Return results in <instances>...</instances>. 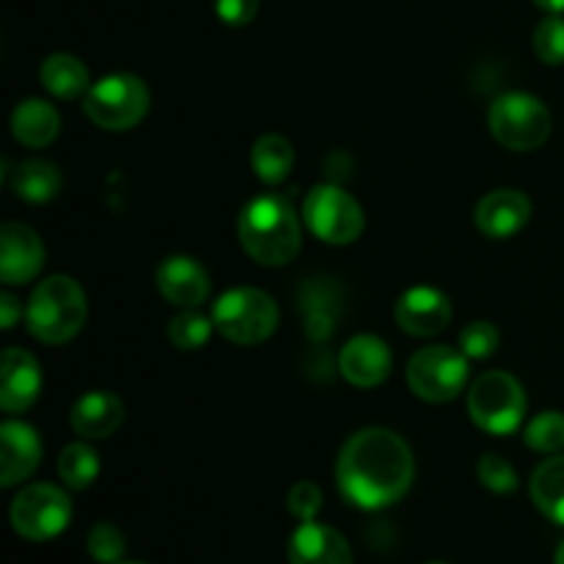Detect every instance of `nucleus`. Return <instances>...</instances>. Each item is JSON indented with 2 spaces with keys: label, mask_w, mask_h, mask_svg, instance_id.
Listing matches in <instances>:
<instances>
[{
  "label": "nucleus",
  "mask_w": 564,
  "mask_h": 564,
  "mask_svg": "<svg viewBox=\"0 0 564 564\" xmlns=\"http://www.w3.org/2000/svg\"><path fill=\"white\" fill-rule=\"evenodd\" d=\"M430 564H446V562H430Z\"/></svg>",
  "instance_id": "nucleus-38"
},
{
  "label": "nucleus",
  "mask_w": 564,
  "mask_h": 564,
  "mask_svg": "<svg viewBox=\"0 0 564 564\" xmlns=\"http://www.w3.org/2000/svg\"><path fill=\"white\" fill-rule=\"evenodd\" d=\"M0 312H3V328H14L17 317L22 314V306L11 292H3V295H0Z\"/></svg>",
  "instance_id": "nucleus-34"
},
{
  "label": "nucleus",
  "mask_w": 564,
  "mask_h": 564,
  "mask_svg": "<svg viewBox=\"0 0 564 564\" xmlns=\"http://www.w3.org/2000/svg\"><path fill=\"white\" fill-rule=\"evenodd\" d=\"M290 564H352V551L345 534L325 523L306 521L286 543Z\"/></svg>",
  "instance_id": "nucleus-18"
},
{
  "label": "nucleus",
  "mask_w": 564,
  "mask_h": 564,
  "mask_svg": "<svg viewBox=\"0 0 564 564\" xmlns=\"http://www.w3.org/2000/svg\"><path fill=\"white\" fill-rule=\"evenodd\" d=\"M339 369L347 383L358 389H375L391 375V350L372 334L352 336L339 352Z\"/></svg>",
  "instance_id": "nucleus-17"
},
{
  "label": "nucleus",
  "mask_w": 564,
  "mask_h": 564,
  "mask_svg": "<svg viewBox=\"0 0 564 564\" xmlns=\"http://www.w3.org/2000/svg\"><path fill=\"white\" fill-rule=\"evenodd\" d=\"M149 110V88L138 75L116 72L91 83L83 97V113L110 132L132 130Z\"/></svg>",
  "instance_id": "nucleus-6"
},
{
  "label": "nucleus",
  "mask_w": 564,
  "mask_h": 564,
  "mask_svg": "<svg viewBox=\"0 0 564 564\" xmlns=\"http://www.w3.org/2000/svg\"><path fill=\"white\" fill-rule=\"evenodd\" d=\"M397 325L411 336H435L452 323V303L435 286H411L394 306Z\"/></svg>",
  "instance_id": "nucleus-12"
},
{
  "label": "nucleus",
  "mask_w": 564,
  "mask_h": 564,
  "mask_svg": "<svg viewBox=\"0 0 564 564\" xmlns=\"http://www.w3.org/2000/svg\"><path fill=\"white\" fill-rule=\"evenodd\" d=\"M72 501L61 488L47 482L28 485L11 501V527L20 538L44 543L69 527Z\"/></svg>",
  "instance_id": "nucleus-10"
},
{
  "label": "nucleus",
  "mask_w": 564,
  "mask_h": 564,
  "mask_svg": "<svg viewBox=\"0 0 564 564\" xmlns=\"http://www.w3.org/2000/svg\"><path fill=\"white\" fill-rule=\"evenodd\" d=\"M474 424L490 435H510L527 419V391L510 372H485L468 391Z\"/></svg>",
  "instance_id": "nucleus-7"
},
{
  "label": "nucleus",
  "mask_w": 564,
  "mask_h": 564,
  "mask_svg": "<svg viewBox=\"0 0 564 564\" xmlns=\"http://www.w3.org/2000/svg\"><path fill=\"white\" fill-rule=\"evenodd\" d=\"M259 0H215V14L226 22V25H248L257 17Z\"/></svg>",
  "instance_id": "nucleus-33"
},
{
  "label": "nucleus",
  "mask_w": 564,
  "mask_h": 564,
  "mask_svg": "<svg viewBox=\"0 0 564 564\" xmlns=\"http://www.w3.org/2000/svg\"><path fill=\"white\" fill-rule=\"evenodd\" d=\"M213 317H204L202 312L196 308H185L182 314H176L174 319L169 323V341L176 347V350H202L204 345L213 336Z\"/></svg>",
  "instance_id": "nucleus-26"
},
{
  "label": "nucleus",
  "mask_w": 564,
  "mask_h": 564,
  "mask_svg": "<svg viewBox=\"0 0 564 564\" xmlns=\"http://www.w3.org/2000/svg\"><path fill=\"white\" fill-rule=\"evenodd\" d=\"M154 284L160 295L180 308H198L209 297V275L202 262L185 253L163 259L154 270Z\"/></svg>",
  "instance_id": "nucleus-11"
},
{
  "label": "nucleus",
  "mask_w": 564,
  "mask_h": 564,
  "mask_svg": "<svg viewBox=\"0 0 564 564\" xmlns=\"http://www.w3.org/2000/svg\"><path fill=\"white\" fill-rule=\"evenodd\" d=\"M9 185L22 202L44 204L58 196L64 176H61L58 165L50 163V160H25L11 171Z\"/></svg>",
  "instance_id": "nucleus-22"
},
{
  "label": "nucleus",
  "mask_w": 564,
  "mask_h": 564,
  "mask_svg": "<svg viewBox=\"0 0 564 564\" xmlns=\"http://www.w3.org/2000/svg\"><path fill=\"white\" fill-rule=\"evenodd\" d=\"M121 422H124V402L113 391H88L69 413L72 430L86 441L110 438Z\"/></svg>",
  "instance_id": "nucleus-19"
},
{
  "label": "nucleus",
  "mask_w": 564,
  "mask_h": 564,
  "mask_svg": "<svg viewBox=\"0 0 564 564\" xmlns=\"http://www.w3.org/2000/svg\"><path fill=\"white\" fill-rule=\"evenodd\" d=\"M501 336L496 330L494 323H485V319H474L466 328L460 330V350L466 352L468 361H482L490 358L499 347Z\"/></svg>",
  "instance_id": "nucleus-30"
},
{
  "label": "nucleus",
  "mask_w": 564,
  "mask_h": 564,
  "mask_svg": "<svg viewBox=\"0 0 564 564\" xmlns=\"http://www.w3.org/2000/svg\"><path fill=\"white\" fill-rule=\"evenodd\" d=\"M301 220L292 202H286L279 193H262L251 198L240 209V220H237L242 251L253 262L268 264V268L292 262L303 242Z\"/></svg>",
  "instance_id": "nucleus-2"
},
{
  "label": "nucleus",
  "mask_w": 564,
  "mask_h": 564,
  "mask_svg": "<svg viewBox=\"0 0 564 564\" xmlns=\"http://www.w3.org/2000/svg\"><path fill=\"white\" fill-rule=\"evenodd\" d=\"M303 226L317 240L330 246L356 242L364 231V209L356 198L339 185H317L308 191L301 209Z\"/></svg>",
  "instance_id": "nucleus-8"
},
{
  "label": "nucleus",
  "mask_w": 564,
  "mask_h": 564,
  "mask_svg": "<svg viewBox=\"0 0 564 564\" xmlns=\"http://www.w3.org/2000/svg\"><path fill=\"white\" fill-rule=\"evenodd\" d=\"M411 446L386 427H367L347 438L336 460V485L345 501L358 510H386L413 485Z\"/></svg>",
  "instance_id": "nucleus-1"
},
{
  "label": "nucleus",
  "mask_w": 564,
  "mask_h": 564,
  "mask_svg": "<svg viewBox=\"0 0 564 564\" xmlns=\"http://www.w3.org/2000/svg\"><path fill=\"white\" fill-rule=\"evenodd\" d=\"M213 323L215 330L235 345H259L273 336L279 325V306L268 292L237 286L215 301Z\"/></svg>",
  "instance_id": "nucleus-5"
},
{
  "label": "nucleus",
  "mask_w": 564,
  "mask_h": 564,
  "mask_svg": "<svg viewBox=\"0 0 564 564\" xmlns=\"http://www.w3.org/2000/svg\"><path fill=\"white\" fill-rule=\"evenodd\" d=\"M286 507H290V512L301 523L314 521L317 512L323 510V490L314 482H297L295 488L290 490V496H286Z\"/></svg>",
  "instance_id": "nucleus-32"
},
{
  "label": "nucleus",
  "mask_w": 564,
  "mask_h": 564,
  "mask_svg": "<svg viewBox=\"0 0 564 564\" xmlns=\"http://www.w3.org/2000/svg\"><path fill=\"white\" fill-rule=\"evenodd\" d=\"M474 220H477V229L485 237L507 240V237H516L532 220V202H529L527 193L501 187V191H494L485 198H479Z\"/></svg>",
  "instance_id": "nucleus-15"
},
{
  "label": "nucleus",
  "mask_w": 564,
  "mask_h": 564,
  "mask_svg": "<svg viewBox=\"0 0 564 564\" xmlns=\"http://www.w3.org/2000/svg\"><path fill=\"white\" fill-rule=\"evenodd\" d=\"M42 367L20 347H9L0 358V408L6 413H22L39 400Z\"/></svg>",
  "instance_id": "nucleus-14"
},
{
  "label": "nucleus",
  "mask_w": 564,
  "mask_h": 564,
  "mask_svg": "<svg viewBox=\"0 0 564 564\" xmlns=\"http://www.w3.org/2000/svg\"><path fill=\"white\" fill-rule=\"evenodd\" d=\"M86 549L99 564H116L121 562V556H124L127 543H124V534H121L113 523L99 521L97 527L88 532Z\"/></svg>",
  "instance_id": "nucleus-29"
},
{
  "label": "nucleus",
  "mask_w": 564,
  "mask_h": 564,
  "mask_svg": "<svg viewBox=\"0 0 564 564\" xmlns=\"http://www.w3.org/2000/svg\"><path fill=\"white\" fill-rule=\"evenodd\" d=\"M408 386L424 402H452L468 383V358L446 345L422 347L408 364Z\"/></svg>",
  "instance_id": "nucleus-9"
},
{
  "label": "nucleus",
  "mask_w": 564,
  "mask_h": 564,
  "mask_svg": "<svg viewBox=\"0 0 564 564\" xmlns=\"http://www.w3.org/2000/svg\"><path fill=\"white\" fill-rule=\"evenodd\" d=\"M88 317L83 286L72 275H50L33 290L25 306V325L33 339L44 345H64L80 334Z\"/></svg>",
  "instance_id": "nucleus-3"
},
{
  "label": "nucleus",
  "mask_w": 564,
  "mask_h": 564,
  "mask_svg": "<svg viewBox=\"0 0 564 564\" xmlns=\"http://www.w3.org/2000/svg\"><path fill=\"white\" fill-rule=\"evenodd\" d=\"M44 264V242L31 226H0V275L6 284H25L36 279Z\"/></svg>",
  "instance_id": "nucleus-13"
},
{
  "label": "nucleus",
  "mask_w": 564,
  "mask_h": 564,
  "mask_svg": "<svg viewBox=\"0 0 564 564\" xmlns=\"http://www.w3.org/2000/svg\"><path fill=\"white\" fill-rule=\"evenodd\" d=\"M534 53L543 64H564V17L551 14L534 31Z\"/></svg>",
  "instance_id": "nucleus-28"
},
{
  "label": "nucleus",
  "mask_w": 564,
  "mask_h": 564,
  "mask_svg": "<svg viewBox=\"0 0 564 564\" xmlns=\"http://www.w3.org/2000/svg\"><path fill=\"white\" fill-rule=\"evenodd\" d=\"M42 463V438L25 422L0 424V485L11 488L31 477Z\"/></svg>",
  "instance_id": "nucleus-16"
},
{
  "label": "nucleus",
  "mask_w": 564,
  "mask_h": 564,
  "mask_svg": "<svg viewBox=\"0 0 564 564\" xmlns=\"http://www.w3.org/2000/svg\"><path fill=\"white\" fill-rule=\"evenodd\" d=\"M534 3H538L540 9L551 11V14H562L564 11V0H534Z\"/></svg>",
  "instance_id": "nucleus-35"
},
{
  "label": "nucleus",
  "mask_w": 564,
  "mask_h": 564,
  "mask_svg": "<svg viewBox=\"0 0 564 564\" xmlns=\"http://www.w3.org/2000/svg\"><path fill=\"white\" fill-rule=\"evenodd\" d=\"M58 474L69 490L91 488L99 477V457L88 444H69L58 457Z\"/></svg>",
  "instance_id": "nucleus-25"
},
{
  "label": "nucleus",
  "mask_w": 564,
  "mask_h": 564,
  "mask_svg": "<svg viewBox=\"0 0 564 564\" xmlns=\"http://www.w3.org/2000/svg\"><path fill=\"white\" fill-rule=\"evenodd\" d=\"M554 564H564V540H562V543H560V549H556Z\"/></svg>",
  "instance_id": "nucleus-36"
},
{
  "label": "nucleus",
  "mask_w": 564,
  "mask_h": 564,
  "mask_svg": "<svg viewBox=\"0 0 564 564\" xmlns=\"http://www.w3.org/2000/svg\"><path fill=\"white\" fill-rule=\"evenodd\" d=\"M11 132L28 149H44L58 138L61 116L44 99H25L11 113Z\"/></svg>",
  "instance_id": "nucleus-20"
},
{
  "label": "nucleus",
  "mask_w": 564,
  "mask_h": 564,
  "mask_svg": "<svg viewBox=\"0 0 564 564\" xmlns=\"http://www.w3.org/2000/svg\"><path fill=\"white\" fill-rule=\"evenodd\" d=\"M488 124L501 147L512 149V152H532L551 138L554 116L534 94L507 91L490 105Z\"/></svg>",
  "instance_id": "nucleus-4"
},
{
  "label": "nucleus",
  "mask_w": 564,
  "mask_h": 564,
  "mask_svg": "<svg viewBox=\"0 0 564 564\" xmlns=\"http://www.w3.org/2000/svg\"><path fill=\"white\" fill-rule=\"evenodd\" d=\"M295 165V149L284 135H262L251 149V169L264 185H281Z\"/></svg>",
  "instance_id": "nucleus-24"
},
{
  "label": "nucleus",
  "mask_w": 564,
  "mask_h": 564,
  "mask_svg": "<svg viewBox=\"0 0 564 564\" xmlns=\"http://www.w3.org/2000/svg\"><path fill=\"white\" fill-rule=\"evenodd\" d=\"M534 507L556 527H564V455L540 463L529 482Z\"/></svg>",
  "instance_id": "nucleus-23"
},
{
  "label": "nucleus",
  "mask_w": 564,
  "mask_h": 564,
  "mask_svg": "<svg viewBox=\"0 0 564 564\" xmlns=\"http://www.w3.org/2000/svg\"><path fill=\"white\" fill-rule=\"evenodd\" d=\"M477 477L479 482L485 485L494 494L505 496V494H516L518 490V474L505 457L499 455H482L477 463Z\"/></svg>",
  "instance_id": "nucleus-31"
},
{
  "label": "nucleus",
  "mask_w": 564,
  "mask_h": 564,
  "mask_svg": "<svg viewBox=\"0 0 564 564\" xmlns=\"http://www.w3.org/2000/svg\"><path fill=\"white\" fill-rule=\"evenodd\" d=\"M116 564H141V562H116Z\"/></svg>",
  "instance_id": "nucleus-37"
},
{
  "label": "nucleus",
  "mask_w": 564,
  "mask_h": 564,
  "mask_svg": "<svg viewBox=\"0 0 564 564\" xmlns=\"http://www.w3.org/2000/svg\"><path fill=\"white\" fill-rule=\"evenodd\" d=\"M39 80L58 99L86 97L88 88H91V77H88L86 64L69 53L47 55L42 61V66H39Z\"/></svg>",
  "instance_id": "nucleus-21"
},
{
  "label": "nucleus",
  "mask_w": 564,
  "mask_h": 564,
  "mask_svg": "<svg viewBox=\"0 0 564 564\" xmlns=\"http://www.w3.org/2000/svg\"><path fill=\"white\" fill-rule=\"evenodd\" d=\"M523 441L540 455H560L564 449V413L543 411L527 424Z\"/></svg>",
  "instance_id": "nucleus-27"
}]
</instances>
